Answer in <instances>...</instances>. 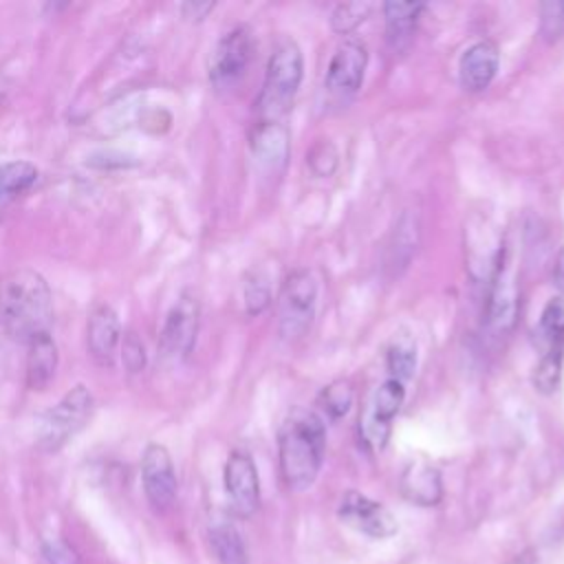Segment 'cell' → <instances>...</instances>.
<instances>
[{
  "label": "cell",
  "instance_id": "obj_6",
  "mask_svg": "<svg viewBox=\"0 0 564 564\" xmlns=\"http://www.w3.org/2000/svg\"><path fill=\"white\" fill-rule=\"evenodd\" d=\"M405 399V383L388 377L372 394L366 412L359 416V436L368 449H381L388 443L390 427Z\"/></svg>",
  "mask_w": 564,
  "mask_h": 564
},
{
  "label": "cell",
  "instance_id": "obj_5",
  "mask_svg": "<svg viewBox=\"0 0 564 564\" xmlns=\"http://www.w3.org/2000/svg\"><path fill=\"white\" fill-rule=\"evenodd\" d=\"M317 302V284L311 271L293 269L280 289L278 300V317H280V335L286 339L300 337L313 319Z\"/></svg>",
  "mask_w": 564,
  "mask_h": 564
},
{
  "label": "cell",
  "instance_id": "obj_29",
  "mask_svg": "<svg viewBox=\"0 0 564 564\" xmlns=\"http://www.w3.org/2000/svg\"><path fill=\"white\" fill-rule=\"evenodd\" d=\"M42 557L46 564H82L79 553L62 538L42 540Z\"/></svg>",
  "mask_w": 564,
  "mask_h": 564
},
{
  "label": "cell",
  "instance_id": "obj_17",
  "mask_svg": "<svg viewBox=\"0 0 564 564\" xmlns=\"http://www.w3.org/2000/svg\"><path fill=\"white\" fill-rule=\"evenodd\" d=\"M26 346V386L31 390H46L57 372V344L48 333H40Z\"/></svg>",
  "mask_w": 564,
  "mask_h": 564
},
{
  "label": "cell",
  "instance_id": "obj_20",
  "mask_svg": "<svg viewBox=\"0 0 564 564\" xmlns=\"http://www.w3.org/2000/svg\"><path fill=\"white\" fill-rule=\"evenodd\" d=\"M386 368H388V377L399 379L403 383L412 377L416 368V341L410 333L405 330L394 333V337L386 348Z\"/></svg>",
  "mask_w": 564,
  "mask_h": 564
},
{
  "label": "cell",
  "instance_id": "obj_3",
  "mask_svg": "<svg viewBox=\"0 0 564 564\" xmlns=\"http://www.w3.org/2000/svg\"><path fill=\"white\" fill-rule=\"evenodd\" d=\"M302 73L304 62L300 46L289 37L282 40L267 62L262 90L256 101L260 121H280L289 112L302 84Z\"/></svg>",
  "mask_w": 564,
  "mask_h": 564
},
{
  "label": "cell",
  "instance_id": "obj_15",
  "mask_svg": "<svg viewBox=\"0 0 564 564\" xmlns=\"http://www.w3.org/2000/svg\"><path fill=\"white\" fill-rule=\"evenodd\" d=\"M500 53L498 46L489 40L474 42L458 62V82L467 93H482L489 88L498 73Z\"/></svg>",
  "mask_w": 564,
  "mask_h": 564
},
{
  "label": "cell",
  "instance_id": "obj_8",
  "mask_svg": "<svg viewBox=\"0 0 564 564\" xmlns=\"http://www.w3.org/2000/svg\"><path fill=\"white\" fill-rule=\"evenodd\" d=\"M200 324V304L192 293L178 295V300L172 304V308L165 315L161 337H159V350L170 361L185 359L198 335Z\"/></svg>",
  "mask_w": 564,
  "mask_h": 564
},
{
  "label": "cell",
  "instance_id": "obj_27",
  "mask_svg": "<svg viewBox=\"0 0 564 564\" xmlns=\"http://www.w3.org/2000/svg\"><path fill=\"white\" fill-rule=\"evenodd\" d=\"M306 165L311 167V172L319 178L330 176L337 167V150L330 141H317L308 154H306Z\"/></svg>",
  "mask_w": 564,
  "mask_h": 564
},
{
  "label": "cell",
  "instance_id": "obj_11",
  "mask_svg": "<svg viewBox=\"0 0 564 564\" xmlns=\"http://www.w3.org/2000/svg\"><path fill=\"white\" fill-rule=\"evenodd\" d=\"M141 482L148 502L156 511H165L176 500L178 482L170 452L161 443H150L141 458Z\"/></svg>",
  "mask_w": 564,
  "mask_h": 564
},
{
  "label": "cell",
  "instance_id": "obj_12",
  "mask_svg": "<svg viewBox=\"0 0 564 564\" xmlns=\"http://www.w3.org/2000/svg\"><path fill=\"white\" fill-rule=\"evenodd\" d=\"M223 478L234 511L242 518L251 516L260 502V480L253 458L242 449H234L225 463Z\"/></svg>",
  "mask_w": 564,
  "mask_h": 564
},
{
  "label": "cell",
  "instance_id": "obj_7",
  "mask_svg": "<svg viewBox=\"0 0 564 564\" xmlns=\"http://www.w3.org/2000/svg\"><path fill=\"white\" fill-rule=\"evenodd\" d=\"M251 53H253V37L247 26L240 24V26H234L229 33H225L216 42L209 57L212 86L218 90H227L236 86L251 62Z\"/></svg>",
  "mask_w": 564,
  "mask_h": 564
},
{
  "label": "cell",
  "instance_id": "obj_31",
  "mask_svg": "<svg viewBox=\"0 0 564 564\" xmlns=\"http://www.w3.org/2000/svg\"><path fill=\"white\" fill-rule=\"evenodd\" d=\"M121 359L128 372H139L145 366V348L134 333H126L121 339Z\"/></svg>",
  "mask_w": 564,
  "mask_h": 564
},
{
  "label": "cell",
  "instance_id": "obj_25",
  "mask_svg": "<svg viewBox=\"0 0 564 564\" xmlns=\"http://www.w3.org/2000/svg\"><path fill=\"white\" fill-rule=\"evenodd\" d=\"M564 357L560 355H542L533 370V386L542 394H551L560 386Z\"/></svg>",
  "mask_w": 564,
  "mask_h": 564
},
{
  "label": "cell",
  "instance_id": "obj_21",
  "mask_svg": "<svg viewBox=\"0 0 564 564\" xmlns=\"http://www.w3.org/2000/svg\"><path fill=\"white\" fill-rule=\"evenodd\" d=\"M37 181V167L29 161H11L0 165V207L18 198Z\"/></svg>",
  "mask_w": 564,
  "mask_h": 564
},
{
  "label": "cell",
  "instance_id": "obj_9",
  "mask_svg": "<svg viewBox=\"0 0 564 564\" xmlns=\"http://www.w3.org/2000/svg\"><path fill=\"white\" fill-rule=\"evenodd\" d=\"M518 313V284H516V271L513 264L509 262V256L500 251V258L496 262V269L491 273V284H489V297H487V313L485 322L487 328L496 337H505Z\"/></svg>",
  "mask_w": 564,
  "mask_h": 564
},
{
  "label": "cell",
  "instance_id": "obj_26",
  "mask_svg": "<svg viewBox=\"0 0 564 564\" xmlns=\"http://www.w3.org/2000/svg\"><path fill=\"white\" fill-rule=\"evenodd\" d=\"M370 4L368 2H344V4H337L335 11H333V29L337 33H350L352 29H357L370 13Z\"/></svg>",
  "mask_w": 564,
  "mask_h": 564
},
{
  "label": "cell",
  "instance_id": "obj_1",
  "mask_svg": "<svg viewBox=\"0 0 564 564\" xmlns=\"http://www.w3.org/2000/svg\"><path fill=\"white\" fill-rule=\"evenodd\" d=\"M53 300L48 282L33 269H18L0 282V324L4 333L22 344L48 333Z\"/></svg>",
  "mask_w": 564,
  "mask_h": 564
},
{
  "label": "cell",
  "instance_id": "obj_30",
  "mask_svg": "<svg viewBox=\"0 0 564 564\" xmlns=\"http://www.w3.org/2000/svg\"><path fill=\"white\" fill-rule=\"evenodd\" d=\"M269 300H271V293H269V286L262 278L256 275V278L247 280V284H245V304H247L249 315L262 313L269 306Z\"/></svg>",
  "mask_w": 564,
  "mask_h": 564
},
{
  "label": "cell",
  "instance_id": "obj_13",
  "mask_svg": "<svg viewBox=\"0 0 564 564\" xmlns=\"http://www.w3.org/2000/svg\"><path fill=\"white\" fill-rule=\"evenodd\" d=\"M339 518L348 527L370 538H388L397 531L392 513L359 491H348L339 502Z\"/></svg>",
  "mask_w": 564,
  "mask_h": 564
},
{
  "label": "cell",
  "instance_id": "obj_33",
  "mask_svg": "<svg viewBox=\"0 0 564 564\" xmlns=\"http://www.w3.org/2000/svg\"><path fill=\"white\" fill-rule=\"evenodd\" d=\"M553 280H555L557 289L564 293V245L560 247V251H557V258H555V267H553Z\"/></svg>",
  "mask_w": 564,
  "mask_h": 564
},
{
  "label": "cell",
  "instance_id": "obj_18",
  "mask_svg": "<svg viewBox=\"0 0 564 564\" xmlns=\"http://www.w3.org/2000/svg\"><path fill=\"white\" fill-rule=\"evenodd\" d=\"M401 491L410 502L436 505L443 494L438 469L425 460L410 463L401 476Z\"/></svg>",
  "mask_w": 564,
  "mask_h": 564
},
{
  "label": "cell",
  "instance_id": "obj_4",
  "mask_svg": "<svg viewBox=\"0 0 564 564\" xmlns=\"http://www.w3.org/2000/svg\"><path fill=\"white\" fill-rule=\"evenodd\" d=\"M95 399L82 383L70 388L53 408H48L40 421L37 445L44 452H57L66 445L90 419Z\"/></svg>",
  "mask_w": 564,
  "mask_h": 564
},
{
  "label": "cell",
  "instance_id": "obj_34",
  "mask_svg": "<svg viewBox=\"0 0 564 564\" xmlns=\"http://www.w3.org/2000/svg\"><path fill=\"white\" fill-rule=\"evenodd\" d=\"M7 95V84H4V79L0 77V99Z\"/></svg>",
  "mask_w": 564,
  "mask_h": 564
},
{
  "label": "cell",
  "instance_id": "obj_10",
  "mask_svg": "<svg viewBox=\"0 0 564 564\" xmlns=\"http://www.w3.org/2000/svg\"><path fill=\"white\" fill-rule=\"evenodd\" d=\"M366 64H368V48L361 40L357 37H348L344 40L333 57L330 64L326 68V90L330 93V97L335 99H350L361 82H364V73H366Z\"/></svg>",
  "mask_w": 564,
  "mask_h": 564
},
{
  "label": "cell",
  "instance_id": "obj_24",
  "mask_svg": "<svg viewBox=\"0 0 564 564\" xmlns=\"http://www.w3.org/2000/svg\"><path fill=\"white\" fill-rule=\"evenodd\" d=\"M319 403L326 410L330 419H341L350 405H352V388L348 381L337 379L330 386H326L319 394Z\"/></svg>",
  "mask_w": 564,
  "mask_h": 564
},
{
  "label": "cell",
  "instance_id": "obj_19",
  "mask_svg": "<svg viewBox=\"0 0 564 564\" xmlns=\"http://www.w3.org/2000/svg\"><path fill=\"white\" fill-rule=\"evenodd\" d=\"M421 11H423L421 2H386L383 4L386 35H388V44L394 51H403L412 42Z\"/></svg>",
  "mask_w": 564,
  "mask_h": 564
},
{
  "label": "cell",
  "instance_id": "obj_32",
  "mask_svg": "<svg viewBox=\"0 0 564 564\" xmlns=\"http://www.w3.org/2000/svg\"><path fill=\"white\" fill-rule=\"evenodd\" d=\"M212 9H214V2H205V4H200V2H187V4H183V13H185L189 20H203Z\"/></svg>",
  "mask_w": 564,
  "mask_h": 564
},
{
  "label": "cell",
  "instance_id": "obj_16",
  "mask_svg": "<svg viewBox=\"0 0 564 564\" xmlns=\"http://www.w3.org/2000/svg\"><path fill=\"white\" fill-rule=\"evenodd\" d=\"M251 152L267 170H282L289 159V130L280 121H260L251 132Z\"/></svg>",
  "mask_w": 564,
  "mask_h": 564
},
{
  "label": "cell",
  "instance_id": "obj_14",
  "mask_svg": "<svg viewBox=\"0 0 564 564\" xmlns=\"http://www.w3.org/2000/svg\"><path fill=\"white\" fill-rule=\"evenodd\" d=\"M121 344V326L112 306L97 304L86 326V348L95 364L110 366Z\"/></svg>",
  "mask_w": 564,
  "mask_h": 564
},
{
  "label": "cell",
  "instance_id": "obj_22",
  "mask_svg": "<svg viewBox=\"0 0 564 564\" xmlns=\"http://www.w3.org/2000/svg\"><path fill=\"white\" fill-rule=\"evenodd\" d=\"M540 337L544 341L542 355L564 357V302L553 297L540 317Z\"/></svg>",
  "mask_w": 564,
  "mask_h": 564
},
{
  "label": "cell",
  "instance_id": "obj_23",
  "mask_svg": "<svg viewBox=\"0 0 564 564\" xmlns=\"http://www.w3.org/2000/svg\"><path fill=\"white\" fill-rule=\"evenodd\" d=\"M212 549L220 564H247L240 533L231 524H218L209 531Z\"/></svg>",
  "mask_w": 564,
  "mask_h": 564
},
{
  "label": "cell",
  "instance_id": "obj_2",
  "mask_svg": "<svg viewBox=\"0 0 564 564\" xmlns=\"http://www.w3.org/2000/svg\"><path fill=\"white\" fill-rule=\"evenodd\" d=\"M326 449V427L315 412L295 410L278 436L280 474L289 489L302 491L319 474Z\"/></svg>",
  "mask_w": 564,
  "mask_h": 564
},
{
  "label": "cell",
  "instance_id": "obj_28",
  "mask_svg": "<svg viewBox=\"0 0 564 564\" xmlns=\"http://www.w3.org/2000/svg\"><path fill=\"white\" fill-rule=\"evenodd\" d=\"M540 33L553 42L564 33V0H551L540 4Z\"/></svg>",
  "mask_w": 564,
  "mask_h": 564
}]
</instances>
